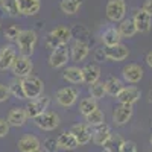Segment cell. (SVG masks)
Instances as JSON below:
<instances>
[{
	"label": "cell",
	"mask_w": 152,
	"mask_h": 152,
	"mask_svg": "<svg viewBox=\"0 0 152 152\" xmlns=\"http://www.w3.org/2000/svg\"><path fill=\"white\" fill-rule=\"evenodd\" d=\"M37 41H38V35H37L35 31H32V29H23V31H20V35L15 40L20 55L31 58L32 53H34V50H35Z\"/></svg>",
	"instance_id": "cell-1"
},
{
	"label": "cell",
	"mask_w": 152,
	"mask_h": 152,
	"mask_svg": "<svg viewBox=\"0 0 152 152\" xmlns=\"http://www.w3.org/2000/svg\"><path fill=\"white\" fill-rule=\"evenodd\" d=\"M21 85H23V91L26 99H37L41 97L43 91H44V82L38 78V76H26V78L21 79Z\"/></svg>",
	"instance_id": "cell-2"
},
{
	"label": "cell",
	"mask_w": 152,
	"mask_h": 152,
	"mask_svg": "<svg viewBox=\"0 0 152 152\" xmlns=\"http://www.w3.org/2000/svg\"><path fill=\"white\" fill-rule=\"evenodd\" d=\"M107 17L113 23H120L126 18V3L125 0H108L107 8Z\"/></svg>",
	"instance_id": "cell-3"
},
{
	"label": "cell",
	"mask_w": 152,
	"mask_h": 152,
	"mask_svg": "<svg viewBox=\"0 0 152 152\" xmlns=\"http://www.w3.org/2000/svg\"><path fill=\"white\" fill-rule=\"evenodd\" d=\"M34 123L41 131H55L61 123V119L55 111H46V113L40 114L38 117H35Z\"/></svg>",
	"instance_id": "cell-4"
},
{
	"label": "cell",
	"mask_w": 152,
	"mask_h": 152,
	"mask_svg": "<svg viewBox=\"0 0 152 152\" xmlns=\"http://www.w3.org/2000/svg\"><path fill=\"white\" fill-rule=\"evenodd\" d=\"M49 105H50V97L49 96H41V97L28 100L24 110H26V114H28L29 119H35V117L40 116V114L46 113Z\"/></svg>",
	"instance_id": "cell-5"
},
{
	"label": "cell",
	"mask_w": 152,
	"mask_h": 152,
	"mask_svg": "<svg viewBox=\"0 0 152 152\" xmlns=\"http://www.w3.org/2000/svg\"><path fill=\"white\" fill-rule=\"evenodd\" d=\"M12 73H14V78H18V79H23L26 76H31L32 75V70H34V62L29 56H23V55H18L17 59L14 61V64L11 67Z\"/></svg>",
	"instance_id": "cell-6"
},
{
	"label": "cell",
	"mask_w": 152,
	"mask_h": 152,
	"mask_svg": "<svg viewBox=\"0 0 152 152\" xmlns=\"http://www.w3.org/2000/svg\"><path fill=\"white\" fill-rule=\"evenodd\" d=\"M69 59H70V47L67 44H62L50 52L49 66L52 69H61L67 64Z\"/></svg>",
	"instance_id": "cell-7"
},
{
	"label": "cell",
	"mask_w": 152,
	"mask_h": 152,
	"mask_svg": "<svg viewBox=\"0 0 152 152\" xmlns=\"http://www.w3.org/2000/svg\"><path fill=\"white\" fill-rule=\"evenodd\" d=\"M78 97H79V90L76 87H62L56 91V102L64 108L73 107Z\"/></svg>",
	"instance_id": "cell-8"
},
{
	"label": "cell",
	"mask_w": 152,
	"mask_h": 152,
	"mask_svg": "<svg viewBox=\"0 0 152 152\" xmlns=\"http://www.w3.org/2000/svg\"><path fill=\"white\" fill-rule=\"evenodd\" d=\"M132 114H134L132 105L119 104L113 110V123L116 126H123V125H126L132 119Z\"/></svg>",
	"instance_id": "cell-9"
},
{
	"label": "cell",
	"mask_w": 152,
	"mask_h": 152,
	"mask_svg": "<svg viewBox=\"0 0 152 152\" xmlns=\"http://www.w3.org/2000/svg\"><path fill=\"white\" fill-rule=\"evenodd\" d=\"M70 132L75 135V138L78 140L79 146H85L91 142L93 138V129L87 123H76L70 128Z\"/></svg>",
	"instance_id": "cell-10"
},
{
	"label": "cell",
	"mask_w": 152,
	"mask_h": 152,
	"mask_svg": "<svg viewBox=\"0 0 152 152\" xmlns=\"http://www.w3.org/2000/svg\"><path fill=\"white\" fill-rule=\"evenodd\" d=\"M143 75H145L143 67L135 64V62L125 66L122 69V78H123L125 82H128V84H137V82H140L143 79Z\"/></svg>",
	"instance_id": "cell-11"
},
{
	"label": "cell",
	"mask_w": 152,
	"mask_h": 152,
	"mask_svg": "<svg viewBox=\"0 0 152 152\" xmlns=\"http://www.w3.org/2000/svg\"><path fill=\"white\" fill-rule=\"evenodd\" d=\"M17 56V49L12 44L3 46L0 49V72H6L8 69H11Z\"/></svg>",
	"instance_id": "cell-12"
},
{
	"label": "cell",
	"mask_w": 152,
	"mask_h": 152,
	"mask_svg": "<svg viewBox=\"0 0 152 152\" xmlns=\"http://www.w3.org/2000/svg\"><path fill=\"white\" fill-rule=\"evenodd\" d=\"M132 21L137 28V32H140V34H148L152 29V17L149 14H146L142 8L134 12Z\"/></svg>",
	"instance_id": "cell-13"
},
{
	"label": "cell",
	"mask_w": 152,
	"mask_h": 152,
	"mask_svg": "<svg viewBox=\"0 0 152 152\" xmlns=\"http://www.w3.org/2000/svg\"><path fill=\"white\" fill-rule=\"evenodd\" d=\"M88 53H90V44L85 40H76L70 47V58L75 62L84 61L88 56Z\"/></svg>",
	"instance_id": "cell-14"
},
{
	"label": "cell",
	"mask_w": 152,
	"mask_h": 152,
	"mask_svg": "<svg viewBox=\"0 0 152 152\" xmlns=\"http://www.w3.org/2000/svg\"><path fill=\"white\" fill-rule=\"evenodd\" d=\"M28 119L29 117H28V114H26L24 107H14V108L9 111L8 117H6L9 126H14V128H21V126H24V125H26V122H28Z\"/></svg>",
	"instance_id": "cell-15"
},
{
	"label": "cell",
	"mask_w": 152,
	"mask_h": 152,
	"mask_svg": "<svg viewBox=\"0 0 152 152\" xmlns=\"http://www.w3.org/2000/svg\"><path fill=\"white\" fill-rule=\"evenodd\" d=\"M17 148L20 152H35L38 149H41V142L34 134H24L18 140Z\"/></svg>",
	"instance_id": "cell-16"
},
{
	"label": "cell",
	"mask_w": 152,
	"mask_h": 152,
	"mask_svg": "<svg viewBox=\"0 0 152 152\" xmlns=\"http://www.w3.org/2000/svg\"><path fill=\"white\" fill-rule=\"evenodd\" d=\"M104 52H105V58L110 61H123L129 56V49L122 43L111 47H104Z\"/></svg>",
	"instance_id": "cell-17"
},
{
	"label": "cell",
	"mask_w": 152,
	"mask_h": 152,
	"mask_svg": "<svg viewBox=\"0 0 152 152\" xmlns=\"http://www.w3.org/2000/svg\"><path fill=\"white\" fill-rule=\"evenodd\" d=\"M142 96V91L137 87H125L120 91V94L117 96L119 104H125V105H134Z\"/></svg>",
	"instance_id": "cell-18"
},
{
	"label": "cell",
	"mask_w": 152,
	"mask_h": 152,
	"mask_svg": "<svg viewBox=\"0 0 152 152\" xmlns=\"http://www.w3.org/2000/svg\"><path fill=\"white\" fill-rule=\"evenodd\" d=\"M41 9V0H18V12L20 15L32 17L37 15Z\"/></svg>",
	"instance_id": "cell-19"
},
{
	"label": "cell",
	"mask_w": 152,
	"mask_h": 152,
	"mask_svg": "<svg viewBox=\"0 0 152 152\" xmlns=\"http://www.w3.org/2000/svg\"><path fill=\"white\" fill-rule=\"evenodd\" d=\"M56 143H58V148H59L61 151H75V149L79 148L78 140H76L75 135H73L70 131L61 132V134L56 137Z\"/></svg>",
	"instance_id": "cell-20"
},
{
	"label": "cell",
	"mask_w": 152,
	"mask_h": 152,
	"mask_svg": "<svg viewBox=\"0 0 152 152\" xmlns=\"http://www.w3.org/2000/svg\"><path fill=\"white\" fill-rule=\"evenodd\" d=\"M82 76H84V84H87V85H93V84L99 82V78H100V66L97 64V62L87 64L82 69Z\"/></svg>",
	"instance_id": "cell-21"
},
{
	"label": "cell",
	"mask_w": 152,
	"mask_h": 152,
	"mask_svg": "<svg viewBox=\"0 0 152 152\" xmlns=\"http://www.w3.org/2000/svg\"><path fill=\"white\" fill-rule=\"evenodd\" d=\"M93 129V138H91V142L97 146H102L107 143V140L110 138V135L113 134L111 132V128H110V125L104 123V125H99L96 126V128H91Z\"/></svg>",
	"instance_id": "cell-22"
},
{
	"label": "cell",
	"mask_w": 152,
	"mask_h": 152,
	"mask_svg": "<svg viewBox=\"0 0 152 152\" xmlns=\"http://www.w3.org/2000/svg\"><path fill=\"white\" fill-rule=\"evenodd\" d=\"M100 40H102L105 47H111V46L120 44L122 37H120V34H119L116 26H108V28L104 29L102 34H100Z\"/></svg>",
	"instance_id": "cell-23"
},
{
	"label": "cell",
	"mask_w": 152,
	"mask_h": 152,
	"mask_svg": "<svg viewBox=\"0 0 152 152\" xmlns=\"http://www.w3.org/2000/svg\"><path fill=\"white\" fill-rule=\"evenodd\" d=\"M123 88H125L123 81L119 79V78H116V76H110V78L105 81V91H107L108 96L117 97Z\"/></svg>",
	"instance_id": "cell-24"
},
{
	"label": "cell",
	"mask_w": 152,
	"mask_h": 152,
	"mask_svg": "<svg viewBox=\"0 0 152 152\" xmlns=\"http://www.w3.org/2000/svg\"><path fill=\"white\" fill-rule=\"evenodd\" d=\"M82 6V0H61L59 2V9L64 12L66 15H75L78 14Z\"/></svg>",
	"instance_id": "cell-25"
},
{
	"label": "cell",
	"mask_w": 152,
	"mask_h": 152,
	"mask_svg": "<svg viewBox=\"0 0 152 152\" xmlns=\"http://www.w3.org/2000/svg\"><path fill=\"white\" fill-rule=\"evenodd\" d=\"M117 31L122 38H132L137 34V28H135L132 18H125L123 21H120L117 26Z\"/></svg>",
	"instance_id": "cell-26"
},
{
	"label": "cell",
	"mask_w": 152,
	"mask_h": 152,
	"mask_svg": "<svg viewBox=\"0 0 152 152\" xmlns=\"http://www.w3.org/2000/svg\"><path fill=\"white\" fill-rule=\"evenodd\" d=\"M62 78L70 84H82L84 82V76H82V69L79 67H67L62 73Z\"/></svg>",
	"instance_id": "cell-27"
},
{
	"label": "cell",
	"mask_w": 152,
	"mask_h": 152,
	"mask_svg": "<svg viewBox=\"0 0 152 152\" xmlns=\"http://www.w3.org/2000/svg\"><path fill=\"white\" fill-rule=\"evenodd\" d=\"M50 34H52L61 44H69V41L73 38V31L67 26H58L53 31H50Z\"/></svg>",
	"instance_id": "cell-28"
},
{
	"label": "cell",
	"mask_w": 152,
	"mask_h": 152,
	"mask_svg": "<svg viewBox=\"0 0 152 152\" xmlns=\"http://www.w3.org/2000/svg\"><path fill=\"white\" fill-rule=\"evenodd\" d=\"M123 138H122V135L120 134H111L110 135V138L107 140V143L104 145V149L105 151H108V152H120V148H122V145H123Z\"/></svg>",
	"instance_id": "cell-29"
},
{
	"label": "cell",
	"mask_w": 152,
	"mask_h": 152,
	"mask_svg": "<svg viewBox=\"0 0 152 152\" xmlns=\"http://www.w3.org/2000/svg\"><path fill=\"white\" fill-rule=\"evenodd\" d=\"M94 110H97V100H94L93 97H84L79 102V113L84 117L90 116Z\"/></svg>",
	"instance_id": "cell-30"
},
{
	"label": "cell",
	"mask_w": 152,
	"mask_h": 152,
	"mask_svg": "<svg viewBox=\"0 0 152 152\" xmlns=\"http://www.w3.org/2000/svg\"><path fill=\"white\" fill-rule=\"evenodd\" d=\"M85 123L90 126V128H96V126L99 125H104L105 123V114L102 110H94L90 116H87L85 117Z\"/></svg>",
	"instance_id": "cell-31"
},
{
	"label": "cell",
	"mask_w": 152,
	"mask_h": 152,
	"mask_svg": "<svg viewBox=\"0 0 152 152\" xmlns=\"http://www.w3.org/2000/svg\"><path fill=\"white\" fill-rule=\"evenodd\" d=\"M8 88H9V93H11V96H14L15 99H20V100L26 99V96H24V91H23L21 79H18V78H12V79L9 81Z\"/></svg>",
	"instance_id": "cell-32"
},
{
	"label": "cell",
	"mask_w": 152,
	"mask_h": 152,
	"mask_svg": "<svg viewBox=\"0 0 152 152\" xmlns=\"http://www.w3.org/2000/svg\"><path fill=\"white\" fill-rule=\"evenodd\" d=\"M88 93H90V97H93L94 100H100L107 96V91H105V82H96L93 85L88 87Z\"/></svg>",
	"instance_id": "cell-33"
},
{
	"label": "cell",
	"mask_w": 152,
	"mask_h": 152,
	"mask_svg": "<svg viewBox=\"0 0 152 152\" xmlns=\"http://www.w3.org/2000/svg\"><path fill=\"white\" fill-rule=\"evenodd\" d=\"M0 5H2L3 11L9 17L15 18V17L20 15V12H18V0H2Z\"/></svg>",
	"instance_id": "cell-34"
},
{
	"label": "cell",
	"mask_w": 152,
	"mask_h": 152,
	"mask_svg": "<svg viewBox=\"0 0 152 152\" xmlns=\"http://www.w3.org/2000/svg\"><path fill=\"white\" fill-rule=\"evenodd\" d=\"M18 35H20V29L15 26V24H12V26L6 28L5 32H3L5 40H8V41H15L17 38H18Z\"/></svg>",
	"instance_id": "cell-35"
},
{
	"label": "cell",
	"mask_w": 152,
	"mask_h": 152,
	"mask_svg": "<svg viewBox=\"0 0 152 152\" xmlns=\"http://www.w3.org/2000/svg\"><path fill=\"white\" fill-rule=\"evenodd\" d=\"M43 151L44 152H58V143H56V138L53 137H47L46 140L43 142Z\"/></svg>",
	"instance_id": "cell-36"
},
{
	"label": "cell",
	"mask_w": 152,
	"mask_h": 152,
	"mask_svg": "<svg viewBox=\"0 0 152 152\" xmlns=\"http://www.w3.org/2000/svg\"><path fill=\"white\" fill-rule=\"evenodd\" d=\"M44 44H46V47L47 49H50V50H53V49H56V47H59V46H62L58 40H56V38L52 35V34H47L46 35V40H44Z\"/></svg>",
	"instance_id": "cell-37"
},
{
	"label": "cell",
	"mask_w": 152,
	"mask_h": 152,
	"mask_svg": "<svg viewBox=\"0 0 152 152\" xmlns=\"http://www.w3.org/2000/svg\"><path fill=\"white\" fill-rule=\"evenodd\" d=\"M120 152H138V148L134 142L131 140H125L122 148H120Z\"/></svg>",
	"instance_id": "cell-38"
},
{
	"label": "cell",
	"mask_w": 152,
	"mask_h": 152,
	"mask_svg": "<svg viewBox=\"0 0 152 152\" xmlns=\"http://www.w3.org/2000/svg\"><path fill=\"white\" fill-rule=\"evenodd\" d=\"M9 123H8V120L6 119H3V117H0V138H3V137H6L8 134H9Z\"/></svg>",
	"instance_id": "cell-39"
},
{
	"label": "cell",
	"mask_w": 152,
	"mask_h": 152,
	"mask_svg": "<svg viewBox=\"0 0 152 152\" xmlns=\"http://www.w3.org/2000/svg\"><path fill=\"white\" fill-rule=\"evenodd\" d=\"M9 96H11V93H9L8 85L0 82V102H6V100L9 99Z\"/></svg>",
	"instance_id": "cell-40"
},
{
	"label": "cell",
	"mask_w": 152,
	"mask_h": 152,
	"mask_svg": "<svg viewBox=\"0 0 152 152\" xmlns=\"http://www.w3.org/2000/svg\"><path fill=\"white\" fill-rule=\"evenodd\" d=\"M142 9L146 12V14H149V15L152 17V0H145Z\"/></svg>",
	"instance_id": "cell-41"
},
{
	"label": "cell",
	"mask_w": 152,
	"mask_h": 152,
	"mask_svg": "<svg viewBox=\"0 0 152 152\" xmlns=\"http://www.w3.org/2000/svg\"><path fill=\"white\" fill-rule=\"evenodd\" d=\"M94 59L96 61H104L105 59V52H104V47L102 49H97L94 52Z\"/></svg>",
	"instance_id": "cell-42"
},
{
	"label": "cell",
	"mask_w": 152,
	"mask_h": 152,
	"mask_svg": "<svg viewBox=\"0 0 152 152\" xmlns=\"http://www.w3.org/2000/svg\"><path fill=\"white\" fill-rule=\"evenodd\" d=\"M145 61H146V64L152 69V50H151V52H148V55H146V59H145Z\"/></svg>",
	"instance_id": "cell-43"
},
{
	"label": "cell",
	"mask_w": 152,
	"mask_h": 152,
	"mask_svg": "<svg viewBox=\"0 0 152 152\" xmlns=\"http://www.w3.org/2000/svg\"><path fill=\"white\" fill-rule=\"evenodd\" d=\"M148 102L152 104V90H149V93H148Z\"/></svg>",
	"instance_id": "cell-44"
},
{
	"label": "cell",
	"mask_w": 152,
	"mask_h": 152,
	"mask_svg": "<svg viewBox=\"0 0 152 152\" xmlns=\"http://www.w3.org/2000/svg\"><path fill=\"white\" fill-rule=\"evenodd\" d=\"M35 152H44L43 149H38V151H35Z\"/></svg>",
	"instance_id": "cell-45"
},
{
	"label": "cell",
	"mask_w": 152,
	"mask_h": 152,
	"mask_svg": "<svg viewBox=\"0 0 152 152\" xmlns=\"http://www.w3.org/2000/svg\"><path fill=\"white\" fill-rule=\"evenodd\" d=\"M151 146H152V135H151Z\"/></svg>",
	"instance_id": "cell-46"
},
{
	"label": "cell",
	"mask_w": 152,
	"mask_h": 152,
	"mask_svg": "<svg viewBox=\"0 0 152 152\" xmlns=\"http://www.w3.org/2000/svg\"><path fill=\"white\" fill-rule=\"evenodd\" d=\"M100 152H108V151H105V149H102V151H100Z\"/></svg>",
	"instance_id": "cell-47"
},
{
	"label": "cell",
	"mask_w": 152,
	"mask_h": 152,
	"mask_svg": "<svg viewBox=\"0 0 152 152\" xmlns=\"http://www.w3.org/2000/svg\"><path fill=\"white\" fill-rule=\"evenodd\" d=\"M0 3H2V0H0Z\"/></svg>",
	"instance_id": "cell-48"
}]
</instances>
